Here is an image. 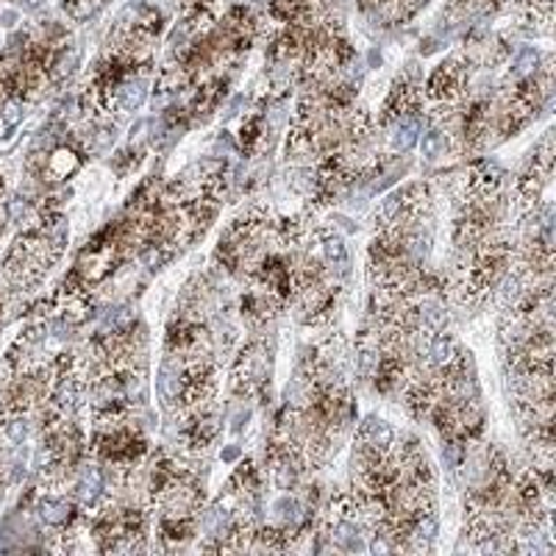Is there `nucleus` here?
Returning <instances> with one entry per match:
<instances>
[{
	"instance_id": "nucleus-17",
	"label": "nucleus",
	"mask_w": 556,
	"mask_h": 556,
	"mask_svg": "<svg viewBox=\"0 0 556 556\" xmlns=\"http://www.w3.org/2000/svg\"><path fill=\"white\" fill-rule=\"evenodd\" d=\"M20 3H26L28 9H34V7H37V3H39V0H20Z\"/></svg>"
},
{
	"instance_id": "nucleus-10",
	"label": "nucleus",
	"mask_w": 556,
	"mask_h": 556,
	"mask_svg": "<svg viewBox=\"0 0 556 556\" xmlns=\"http://www.w3.org/2000/svg\"><path fill=\"white\" fill-rule=\"evenodd\" d=\"M424 320H426V326H431V329H440V326L445 323V312L440 309L437 304H426L424 306Z\"/></svg>"
},
{
	"instance_id": "nucleus-14",
	"label": "nucleus",
	"mask_w": 556,
	"mask_h": 556,
	"mask_svg": "<svg viewBox=\"0 0 556 556\" xmlns=\"http://www.w3.org/2000/svg\"><path fill=\"white\" fill-rule=\"evenodd\" d=\"M443 456H445V465H448V468H456V462H459V451H456L454 443L445 445Z\"/></svg>"
},
{
	"instance_id": "nucleus-4",
	"label": "nucleus",
	"mask_w": 556,
	"mask_h": 556,
	"mask_svg": "<svg viewBox=\"0 0 556 556\" xmlns=\"http://www.w3.org/2000/svg\"><path fill=\"white\" fill-rule=\"evenodd\" d=\"M178 390H181V381H178L176 374H170L165 367V370L159 374V395H162L165 404H173V401L178 399Z\"/></svg>"
},
{
	"instance_id": "nucleus-7",
	"label": "nucleus",
	"mask_w": 556,
	"mask_h": 556,
	"mask_svg": "<svg viewBox=\"0 0 556 556\" xmlns=\"http://www.w3.org/2000/svg\"><path fill=\"white\" fill-rule=\"evenodd\" d=\"M337 543H340L342 548H348V551H359L362 548L359 534H356V529L351 523L337 526Z\"/></svg>"
},
{
	"instance_id": "nucleus-1",
	"label": "nucleus",
	"mask_w": 556,
	"mask_h": 556,
	"mask_svg": "<svg viewBox=\"0 0 556 556\" xmlns=\"http://www.w3.org/2000/svg\"><path fill=\"white\" fill-rule=\"evenodd\" d=\"M417 131H420V123L417 121L401 123L399 131L392 134V148H395V151H409L417 142Z\"/></svg>"
},
{
	"instance_id": "nucleus-5",
	"label": "nucleus",
	"mask_w": 556,
	"mask_h": 556,
	"mask_svg": "<svg viewBox=\"0 0 556 556\" xmlns=\"http://www.w3.org/2000/svg\"><path fill=\"white\" fill-rule=\"evenodd\" d=\"M365 434L367 440H370V445H376V448H384V445L392 443V429L384 424V420H370Z\"/></svg>"
},
{
	"instance_id": "nucleus-15",
	"label": "nucleus",
	"mask_w": 556,
	"mask_h": 556,
	"mask_svg": "<svg viewBox=\"0 0 556 556\" xmlns=\"http://www.w3.org/2000/svg\"><path fill=\"white\" fill-rule=\"evenodd\" d=\"M9 434H12V440H23V437H26V420H14Z\"/></svg>"
},
{
	"instance_id": "nucleus-3",
	"label": "nucleus",
	"mask_w": 556,
	"mask_h": 556,
	"mask_svg": "<svg viewBox=\"0 0 556 556\" xmlns=\"http://www.w3.org/2000/svg\"><path fill=\"white\" fill-rule=\"evenodd\" d=\"M431 365L434 367H445L451 365V359H454V342L448 340V337H437L434 342H431Z\"/></svg>"
},
{
	"instance_id": "nucleus-9",
	"label": "nucleus",
	"mask_w": 556,
	"mask_h": 556,
	"mask_svg": "<svg viewBox=\"0 0 556 556\" xmlns=\"http://www.w3.org/2000/svg\"><path fill=\"white\" fill-rule=\"evenodd\" d=\"M98 490H101V479H98V470H87V473H84V479H81V490H78V493H81L84 501H92L98 495Z\"/></svg>"
},
{
	"instance_id": "nucleus-16",
	"label": "nucleus",
	"mask_w": 556,
	"mask_h": 556,
	"mask_svg": "<svg viewBox=\"0 0 556 556\" xmlns=\"http://www.w3.org/2000/svg\"><path fill=\"white\" fill-rule=\"evenodd\" d=\"M237 454H240V448H228L226 454H223V459H226V462H231V459H237Z\"/></svg>"
},
{
	"instance_id": "nucleus-8",
	"label": "nucleus",
	"mask_w": 556,
	"mask_h": 556,
	"mask_svg": "<svg viewBox=\"0 0 556 556\" xmlns=\"http://www.w3.org/2000/svg\"><path fill=\"white\" fill-rule=\"evenodd\" d=\"M326 260H329L334 267H340V270H345L348 251H345V245H342V240L326 242Z\"/></svg>"
},
{
	"instance_id": "nucleus-11",
	"label": "nucleus",
	"mask_w": 556,
	"mask_h": 556,
	"mask_svg": "<svg viewBox=\"0 0 556 556\" xmlns=\"http://www.w3.org/2000/svg\"><path fill=\"white\" fill-rule=\"evenodd\" d=\"M440 148H443V137H440V134H429V137L424 139V153L429 159H434L437 153H440Z\"/></svg>"
},
{
	"instance_id": "nucleus-13",
	"label": "nucleus",
	"mask_w": 556,
	"mask_h": 556,
	"mask_svg": "<svg viewBox=\"0 0 556 556\" xmlns=\"http://www.w3.org/2000/svg\"><path fill=\"white\" fill-rule=\"evenodd\" d=\"M434 531H437V523H434V518H426L424 523L417 526L415 538H417V540H431V538H434Z\"/></svg>"
},
{
	"instance_id": "nucleus-2",
	"label": "nucleus",
	"mask_w": 556,
	"mask_h": 556,
	"mask_svg": "<svg viewBox=\"0 0 556 556\" xmlns=\"http://www.w3.org/2000/svg\"><path fill=\"white\" fill-rule=\"evenodd\" d=\"M39 515H42L45 523L59 526L70 518V504L67 501H45V504L39 506Z\"/></svg>"
},
{
	"instance_id": "nucleus-12",
	"label": "nucleus",
	"mask_w": 556,
	"mask_h": 556,
	"mask_svg": "<svg viewBox=\"0 0 556 556\" xmlns=\"http://www.w3.org/2000/svg\"><path fill=\"white\" fill-rule=\"evenodd\" d=\"M26 208H28V203L23 201V198H14V201L9 203V217H12L14 223H20L23 217H26Z\"/></svg>"
},
{
	"instance_id": "nucleus-6",
	"label": "nucleus",
	"mask_w": 556,
	"mask_h": 556,
	"mask_svg": "<svg viewBox=\"0 0 556 556\" xmlns=\"http://www.w3.org/2000/svg\"><path fill=\"white\" fill-rule=\"evenodd\" d=\"M121 101L126 109H137L139 103L146 101V87L142 81H126L121 87Z\"/></svg>"
}]
</instances>
